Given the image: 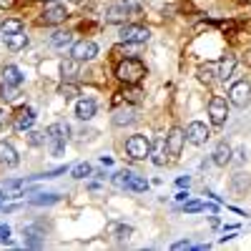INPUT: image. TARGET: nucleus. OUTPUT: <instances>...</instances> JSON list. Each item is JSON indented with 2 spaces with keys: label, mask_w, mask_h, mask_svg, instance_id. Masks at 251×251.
I'll list each match as a JSON object with an SVG mask.
<instances>
[{
  "label": "nucleus",
  "mask_w": 251,
  "mask_h": 251,
  "mask_svg": "<svg viewBox=\"0 0 251 251\" xmlns=\"http://www.w3.org/2000/svg\"><path fill=\"white\" fill-rule=\"evenodd\" d=\"M208 138H211V128L201 121H191L186 126V141L191 146H203Z\"/></svg>",
  "instance_id": "nucleus-7"
},
{
  "label": "nucleus",
  "mask_w": 251,
  "mask_h": 251,
  "mask_svg": "<svg viewBox=\"0 0 251 251\" xmlns=\"http://www.w3.org/2000/svg\"><path fill=\"white\" fill-rule=\"evenodd\" d=\"M68 133H71V126L68 123H53L46 128V146L50 149L53 156H60L66 151V143H68Z\"/></svg>",
  "instance_id": "nucleus-2"
},
{
  "label": "nucleus",
  "mask_w": 251,
  "mask_h": 251,
  "mask_svg": "<svg viewBox=\"0 0 251 251\" xmlns=\"http://www.w3.org/2000/svg\"><path fill=\"white\" fill-rule=\"evenodd\" d=\"M149 38H151V30H149V28H143V25H138V23L123 25L121 33H118V40H121V43H131V46L149 43Z\"/></svg>",
  "instance_id": "nucleus-3"
},
{
  "label": "nucleus",
  "mask_w": 251,
  "mask_h": 251,
  "mask_svg": "<svg viewBox=\"0 0 251 251\" xmlns=\"http://www.w3.org/2000/svg\"><path fill=\"white\" fill-rule=\"evenodd\" d=\"M183 143H186V131L183 128H171L169 136H166V151H169L171 156H181Z\"/></svg>",
  "instance_id": "nucleus-11"
},
{
  "label": "nucleus",
  "mask_w": 251,
  "mask_h": 251,
  "mask_svg": "<svg viewBox=\"0 0 251 251\" xmlns=\"http://www.w3.org/2000/svg\"><path fill=\"white\" fill-rule=\"evenodd\" d=\"M20 30H23V20H18V18H8V20H3V23H0V33H3V38L15 35V33H20Z\"/></svg>",
  "instance_id": "nucleus-21"
},
{
  "label": "nucleus",
  "mask_w": 251,
  "mask_h": 251,
  "mask_svg": "<svg viewBox=\"0 0 251 251\" xmlns=\"http://www.w3.org/2000/svg\"><path fill=\"white\" fill-rule=\"evenodd\" d=\"M121 96H123L126 100H128V103H141V100H143V98H141L143 93H141V91H138L136 86H131V88H126V91H123Z\"/></svg>",
  "instance_id": "nucleus-32"
},
{
  "label": "nucleus",
  "mask_w": 251,
  "mask_h": 251,
  "mask_svg": "<svg viewBox=\"0 0 251 251\" xmlns=\"http://www.w3.org/2000/svg\"><path fill=\"white\" fill-rule=\"evenodd\" d=\"M5 123H8V111H5L3 106H0V131L5 128Z\"/></svg>",
  "instance_id": "nucleus-37"
},
{
  "label": "nucleus",
  "mask_w": 251,
  "mask_h": 251,
  "mask_svg": "<svg viewBox=\"0 0 251 251\" xmlns=\"http://www.w3.org/2000/svg\"><path fill=\"white\" fill-rule=\"evenodd\" d=\"M15 0H0V8H13Z\"/></svg>",
  "instance_id": "nucleus-42"
},
{
  "label": "nucleus",
  "mask_w": 251,
  "mask_h": 251,
  "mask_svg": "<svg viewBox=\"0 0 251 251\" xmlns=\"http://www.w3.org/2000/svg\"><path fill=\"white\" fill-rule=\"evenodd\" d=\"M78 93H80V91H78V86H73V83H63V86L58 88V96H63L66 100H73Z\"/></svg>",
  "instance_id": "nucleus-30"
},
{
  "label": "nucleus",
  "mask_w": 251,
  "mask_h": 251,
  "mask_svg": "<svg viewBox=\"0 0 251 251\" xmlns=\"http://www.w3.org/2000/svg\"><path fill=\"white\" fill-rule=\"evenodd\" d=\"M133 176H136L133 171L121 169V171H116V174L111 176V183H113L116 188H128V183H131V178H133Z\"/></svg>",
  "instance_id": "nucleus-22"
},
{
  "label": "nucleus",
  "mask_w": 251,
  "mask_h": 251,
  "mask_svg": "<svg viewBox=\"0 0 251 251\" xmlns=\"http://www.w3.org/2000/svg\"><path fill=\"white\" fill-rule=\"evenodd\" d=\"M71 176L73 178H88V176H93V166L88 163V161H83V163H75L73 169H71Z\"/></svg>",
  "instance_id": "nucleus-25"
},
{
  "label": "nucleus",
  "mask_w": 251,
  "mask_h": 251,
  "mask_svg": "<svg viewBox=\"0 0 251 251\" xmlns=\"http://www.w3.org/2000/svg\"><path fill=\"white\" fill-rule=\"evenodd\" d=\"M183 211L186 214H199V211H203V203L201 201H183Z\"/></svg>",
  "instance_id": "nucleus-35"
},
{
  "label": "nucleus",
  "mask_w": 251,
  "mask_h": 251,
  "mask_svg": "<svg viewBox=\"0 0 251 251\" xmlns=\"http://www.w3.org/2000/svg\"><path fill=\"white\" fill-rule=\"evenodd\" d=\"M174 251H183V249H191V241H188V239H183V241H176L174 246H171Z\"/></svg>",
  "instance_id": "nucleus-36"
},
{
  "label": "nucleus",
  "mask_w": 251,
  "mask_h": 251,
  "mask_svg": "<svg viewBox=\"0 0 251 251\" xmlns=\"http://www.w3.org/2000/svg\"><path fill=\"white\" fill-rule=\"evenodd\" d=\"M10 239V226H0V241H8Z\"/></svg>",
  "instance_id": "nucleus-38"
},
{
  "label": "nucleus",
  "mask_w": 251,
  "mask_h": 251,
  "mask_svg": "<svg viewBox=\"0 0 251 251\" xmlns=\"http://www.w3.org/2000/svg\"><path fill=\"white\" fill-rule=\"evenodd\" d=\"M18 163H20V156L13 149V143L0 141V166H5V169H15Z\"/></svg>",
  "instance_id": "nucleus-12"
},
{
  "label": "nucleus",
  "mask_w": 251,
  "mask_h": 251,
  "mask_svg": "<svg viewBox=\"0 0 251 251\" xmlns=\"http://www.w3.org/2000/svg\"><path fill=\"white\" fill-rule=\"evenodd\" d=\"M75 116H78L80 121H91V118L96 116V100H93V98H80V100L75 103Z\"/></svg>",
  "instance_id": "nucleus-16"
},
{
  "label": "nucleus",
  "mask_w": 251,
  "mask_h": 251,
  "mask_svg": "<svg viewBox=\"0 0 251 251\" xmlns=\"http://www.w3.org/2000/svg\"><path fill=\"white\" fill-rule=\"evenodd\" d=\"M126 153H128L133 161L149 158L151 156V141L146 136H141V133H136V136H131L128 141H126Z\"/></svg>",
  "instance_id": "nucleus-4"
},
{
  "label": "nucleus",
  "mask_w": 251,
  "mask_h": 251,
  "mask_svg": "<svg viewBox=\"0 0 251 251\" xmlns=\"http://www.w3.org/2000/svg\"><path fill=\"white\" fill-rule=\"evenodd\" d=\"M116 78L123 80L126 86H138V83L146 78V66L138 58H126L116 66Z\"/></svg>",
  "instance_id": "nucleus-1"
},
{
  "label": "nucleus",
  "mask_w": 251,
  "mask_h": 251,
  "mask_svg": "<svg viewBox=\"0 0 251 251\" xmlns=\"http://www.w3.org/2000/svg\"><path fill=\"white\" fill-rule=\"evenodd\" d=\"M208 118H211V126L221 128V126L226 123V118H228V98L214 96L211 100H208Z\"/></svg>",
  "instance_id": "nucleus-5"
},
{
  "label": "nucleus",
  "mask_w": 251,
  "mask_h": 251,
  "mask_svg": "<svg viewBox=\"0 0 251 251\" xmlns=\"http://www.w3.org/2000/svg\"><path fill=\"white\" fill-rule=\"evenodd\" d=\"M176 201H181V203L188 201V191H178V194H176Z\"/></svg>",
  "instance_id": "nucleus-41"
},
{
  "label": "nucleus",
  "mask_w": 251,
  "mask_h": 251,
  "mask_svg": "<svg viewBox=\"0 0 251 251\" xmlns=\"http://www.w3.org/2000/svg\"><path fill=\"white\" fill-rule=\"evenodd\" d=\"M33 123H35V111H33L30 106L20 108V111L13 116V128H15L18 133H28V131L33 128Z\"/></svg>",
  "instance_id": "nucleus-10"
},
{
  "label": "nucleus",
  "mask_w": 251,
  "mask_h": 251,
  "mask_svg": "<svg viewBox=\"0 0 251 251\" xmlns=\"http://www.w3.org/2000/svg\"><path fill=\"white\" fill-rule=\"evenodd\" d=\"M73 43V35L68 33V30H55L53 35H50V46H55V48H66V46H71Z\"/></svg>",
  "instance_id": "nucleus-24"
},
{
  "label": "nucleus",
  "mask_w": 251,
  "mask_h": 251,
  "mask_svg": "<svg viewBox=\"0 0 251 251\" xmlns=\"http://www.w3.org/2000/svg\"><path fill=\"white\" fill-rule=\"evenodd\" d=\"M58 201H63L60 194H38L35 199H30L33 206H53V203H58Z\"/></svg>",
  "instance_id": "nucleus-26"
},
{
  "label": "nucleus",
  "mask_w": 251,
  "mask_h": 251,
  "mask_svg": "<svg viewBox=\"0 0 251 251\" xmlns=\"http://www.w3.org/2000/svg\"><path fill=\"white\" fill-rule=\"evenodd\" d=\"M28 143H30V146H43V143H46V133L28 131Z\"/></svg>",
  "instance_id": "nucleus-34"
},
{
  "label": "nucleus",
  "mask_w": 251,
  "mask_h": 251,
  "mask_svg": "<svg viewBox=\"0 0 251 251\" xmlns=\"http://www.w3.org/2000/svg\"><path fill=\"white\" fill-rule=\"evenodd\" d=\"M146 188H149V181H146L143 176H133V178H131V183H128V188H126V191H133V194H143Z\"/></svg>",
  "instance_id": "nucleus-29"
},
{
  "label": "nucleus",
  "mask_w": 251,
  "mask_h": 251,
  "mask_svg": "<svg viewBox=\"0 0 251 251\" xmlns=\"http://www.w3.org/2000/svg\"><path fill=\"white\" fill-rule=\"evenodd\" d=\"M78 71H80V60H75V58H68V60H63V63H60L63 80H73V78H78Z\"/></svg>",
  "instance_id": "nucleus-19"
},
{
  "label": "nucleus",
  "mask_w": 251,
  "mask_h": 251,
  "mask_svg": "<svg viewBox=\"0 0 251 251\" xmlns=\"http://www.w3.org/2000/svg\"><path fill=\"white\" fill-rule=\"evenodd\" d=\"M128 15H131V10H128V5H126V3L111 5L106 10V20H108V23H126V18H128Z\"/></svg>",
  "instance_id": "nucleus-17"
},
{
  "label": "nucleus",
  "mask_w": 251,
  "mask_h": 251,
  "mask_svg": "<svg viewBox=\"0 0 251 251\" xmlns=\"http://www.w3.org/2000/svg\"><path fill=\"white\" fill-rule=\"evenodd\" d=\"M251 100V83L244 78V80H236L231 88H228V103L236 108H244L246 103Z\"/></svg>",
  "instance_id": "nucleus-6"
},
{
  "label": "nucleus",
  "mask_w": 251,
  "mask_h": 251,
  "mask_svg": "<svg viewBox=\"0 0 251 251\" xmlns=\"http://www.w3.org/2000/svg\"><path fill=\"white\" fill-rule=\"evenodd\" d=\"M23 80H25V75H23V71H20L18 66H5L3 68V83H8V86H23Z\"/></svg>",
  "instance_id": "nucleus-18"
},
{
  "label": "nucleus",
  "mask_w": 251,
  "mask_h": 251,
  "mask_svg": "<svg viewBox=\"0 0 251 251\" xmlns=\"http://www.w3.org/2000/svg\"><path fill=\"white\" fill-rule=\"evenodd\" d=\"M166 153H169V151H166V138L163 141H158L156 146H151V161H153V166H166Z\"/></svg>",
  "instance_id": "nucleus-20"
},
{
  "label": "nucleus",
  "mask_w": 251,
  "mask_h": 251,
  "mask_svg": "<svg viewBox=\"0 0 251 251\" xmlns=\"http://www.w3.org/2000/svg\"><path fill=\"white\" fill-rule=\"evenodd\" d=\"M216 78V63H206V66L199 68V80L201 83H211Z\"/></svg>",
  "instance_id": "nucleus-27"
},
{
  "label": "nucleus",
  "mask_w": 251,
  "mask_h": 251,
  "mask_svg": "<svg viewBox=\"0 0 251 251\" xmlns=\"http://www.w3.org/2000/svg\"><path fill=\"white\" fill-rule=\"evenodd\" d=\"M0 98L3 100H15L18 98V86H8V83H3V86H0Z\"/></svg>",
  "instance_id": "nucleus-31"
},
{
  "label": "nucleus",
  "mask_w": 251,
  "mask_h": 251,
  "mask_svg": "<svg viewBox=\"0 0 251 251\" xmlns=\"http://www.w3.org/2000/svg\"><path fill=\"white\" fill-rule=\"evenodd\" d=\"M113 126H131V123H136V108L133 106H121V108H116L113 111Z\"/></svg>",
  "instance_id": "nucleus-15"
},
{
  "label": "nucleus",
  "mask_w": 251,
  "mask_h": 251,
  "mask_svg": "<svg viewBox=\"0 0 251 251\" xmlns=\"http://www.w3.org/2000/svg\"><path fill=\"white\" fill-rule=\"evenodd\" d=\"M231 156H234L231 146H228V143H219L214 149V153H211V163L219 166V169H224L226 163H231Z\"/></svg>",
  "instance_id": "nucleus-14"
},
{
  "label": "nucleus",
  "mask_w": 251,
  "mask_h": 251,
  "mask_svg": "<svg viewBox=\"0 0 251 251\" xmlns=\"http://www.w3.org/2000/svg\"><path fill=\"white\" fill-rule=\"evenodd\" d=\"M234 71H236V58L234 55H226V58H221L216 63V78L224 80V83L234 75Z\"/></svg>",
  "instance_id": "nucleus-13"
},
{
  "label": "nucleus",
  "mask_w": 251,
  "mask_h": 251,
  "mask_svg": "<svg viewBox=\"0 0 251 251\" xmlns=\"http://www.w3.org/2000/svg\"><path fill=\"white\" fill-rule=\"evenodd\" d=\"M98 55V46L93 43V40H78V43L71 46V58L80 60V63H88Z\"/></svg>",
  "instance_id": "nucleus-9"
},
{
  "label": "nucleus",
  "mask_w": 251,
  "mask_h": 251,
  "mask_svg": "<svg viewBox=\"0 0 251 251\" xmlns=\"http://www.w3.org/2000/svg\"><path fill=\"white\" fill-rule=\"evenodd\" d=\"M249 183H251V181H249V176H246V174H236V176H234V188H236L239 194H241V191H246Z\"/></svg>",
  "instance_id": "nucleus-33"
},
{
  "label": "nucleus",
  "mask_w": 251,
  "mask_h": 251,
  "mask_svg": "<svg viewBox=\"0 0 251 251\" xmlns=\"http://www.w3.org/2000/svg\"><path fill=\"white\" fill-rule=\"evenodd\" d=\"M5 43H8L10 50H23V48L28 46V35L20 30V33H15V35H8V38H5Z\"/></svg>",
  "instance_id": "nucleus-23"
},
{
  "label": "nucleus",
  "mask_w": 251,
  "mask_h": 251,
  "mask_svg": "<svg viewBox=\"0 0 251 251\" xmlns=\"http://www.w3.org/2000/svg\"><path fill=\"white\" fill-rule=\"evenodd\" d=\"M234 156H236V163H244V161H246V149H239Z\"/></svg>",
  "instance_id": "nucleus-39"
},
{
  "label": "nucleus",
  "mask_w": 251,
  "mask_h": 251,
  "mask_svg": "<svg viewBox=\"0 0 251 251\" xmlns=\"http://www.w3.org/2000/svg\"><path fill=\"white\" fill-rule=\"evenodd\" d=\"M48 3H53V0H48Z\"/></svg>",
  "instance_id": "nucleus-43"
},
{
  "label": "nucleus",
  "mask_w": 251,
  "mask_h": 251,
  "mask_svg": "<svg viewBox=\"0 0 251 251\" xmlns=\"http://www.w3.org/2000/svg\"><path fill=\"white\" fill-rule=\"evenodd\" d=\"M108 228H111V231L116 234V239H118V241H123V239H128V236L133 234V228H131V226H126V224H111Z\"/></svg>",
  "instance_id": "nucleus-28"
},
{
  "label": "nucleus",
  "mask_w": 251,
  "mask_h": 251,
  "mask_svg": "<svg viewBox=\"0 0 251 251\" xmlns=\"http://www.w3.org/2000/svg\"><path fill=\"white\" fill-rule=\"evenodd\" d=\"M188 183H191V178H188V176H181V178L176 181V186H178V188H183V186L188 188Z\"/></svg>",
  "instance_id": "nucleus-40"
},
{
  "label": "nucleus",
  "mask_w": 251,
  "mask_h": 251,
  "mask_svg": "<svg viewBox=\"0 0 251 251\" xmlns=\"http://www.w3.org/2000/svg\"><path fill=\"white\" fill-rule=\"evenodd\" d=\"M66 18H68L66 5L50 3V5H46L43 13H40V23H43V25H60V23H66Z\"/></svg>",
  "instance_id": "nucleus-8"
}]
</instances>
